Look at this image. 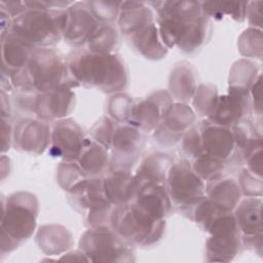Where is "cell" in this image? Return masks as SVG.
<instances>
[{
  "label": "cell",
  "mask_w": 263,
  "mask_h": 263,
  "mask_svg": "<svg viewBox=\"0 0 263 263\" xmlns=\"http://www.w3.org/2000/svg\"><path fill=\"white\" fill-rule=\"evenodd\" d=\"M164 187L172 203L180 210L190 206L205 196V184L197 176L188 159H179L171 165Z\"/></svg>",
  "instance_id": "obj_9"
},
{
  "label": "cell",
  "mask_w": 263,
  "mask_h": 263,
  "mask_svg": "<svg viewBox=\"0 0 263 263\" xmlns=\"http://www.w3.org/2000/svg\"><path fill=\"white\" fill-rule=\"evenodd\" d=\"M173 103L174 100L167 90H155L136 103L128 124L136 126L143 133L153 132L162 122L166 110Z\"/></svg>",
  "instance_id": "obj_14"
},
{
  "label": "cell",
  "mask_w": 263,
  "mask_h": 263,
  "mask_svg": "<svg viewBox=\"0 0 263 263\" xmlns=\"http://www.w3.org/2000/svg\"><path fill=\"white\" fill-rule=\"evenodd\" d=\"M262 1L248 2L246 10V18L253 28L262 29Z\"/></svg>",
  "instance_id": "obj_43"
},
{
  "label": "cell",
  "mask_w": 263,
  "mask_h": 263,
  "mask_svg": "<svg viewBox=\"0 0 263 263\" xmlns=\"http://www.w3.org/2000/svg\"><path fill=\"white\" fill-rule=\"evenodd\" d=\"M174 159L163 152H155L143 159L135 174L140 185L146 183L162 184L165 182L168 170Z\"/></svg>",
  "instance_id": "obj_28"
},
{
  "label": "cell",
  "mask_w": 263,
  "mask_h": 263,
  "mask_svg": "<svg viewBox=\"0 0 263 263\" xmlns=\"http://www.w3.org/2000/svg\"><path fill=\"white\" fill-rule=\"evenodd\" d=\"M250 91L228 87V92L219 96L206 120L212 123L232 127L249 118L251 113Z\"/></svg>",
  "instance_id": "obj_12"
},
{
  "label": "cell",
  "mask_w": 263,
  "mask_h": 263,
  "mask_svg": "<svg viewBox=\"0 0 263 263\" xmlns=\"http://www.w3.org/2000/svg\"><path fill=\"white\" fill-rule=\"evenodd\" d=\"M195 120L196 114L189 105L176 102L166 110L160 124L172 134L183 137L184 133L194 125Z\"/></svg>",
  "instance_id": "obj_29"
},
{
  "label": "cell",
  "mask_w": 263,
  "mask_h": 263,
  "mask_svg": "<svg viewBox=\"0 0 263 263\" xmlns=\"http://www.w3.org/2000/svg\"><path fill=\"white\" fill-rule=\"evenodd\" d=\"M34 49L11 32L1 35L2 74L9 76L24 68Z\"/></svg>",
  "instance_id": "obj_22"
},
{
  "label": "cell",
  "mask_w": 263,
  "mask_h": 263,
  "mask_svg": "<svg viewBox=\"0 0 263 263\" xmlns=\"http://www.w3.org/2000/svg\"><path fill=\"white\" fill-rule=\"evenodd\" d=\"M132 47L148 60H161L167 53V47L163 44L158 28L152 23L128 37Z\"/></svg>",
  "instance_id": "obj_27"
},
{
  "label": "cell",
  "mask_w": 263,
  "mask_h": 263,
  "mask_svg": "<svg viewBox=\"0 0 263 263\" xmlns=\"http://www.w3.org/2000/svg\"><path fill=\"white\" fill-rule=\"evenodd\" d=\"M87 178L89 177L82 171L76 160H64L57 171L58 183L68 192Z\"/></svg>",
  "instance_id": "obj_33"
},
{
  "label": "cell",
  "mask_w": 263,
  "mask_h": 263,
  "mask_svg": "<svg viewBox=\"0 0 263 263\" xmlns=\"http://www.w3.org/2000/svg\"><path fill=\"white\" fill-rule=\"evenodd\" d=\"M133 202L155 220H164L173 204L164 185L156 183L142 185Z\"/></svg>",
  "instance_id": "obj_19"
},
{
  "label": "cell",
  "mask_w": 263,
  "mask_h": 263,
  "mask_svg": "<svg viewBox=\"0 0 263 263\" xmlns=\"http://www.w3.org/2000/svg\"><path fill=\"white\" fill-rule=\"evenodd\" d=\"M181 140H182V144H181L182 150L190 158L194 159L195 157H197L203 152L201 138H200V134L197 126L192 125L189 129H187L184 133Z\"/></svg>",
  "instance_id": "obj_40"
},
{
  "label": "cell",
  "mask_w": 263,
  "mask_h": 263,
  "mask_svg": "<svg viewBox=\"0 0 263 263\" xmlns=\"http://www.w3.org/2000/svg\"><path fill=\"white\" fill-rule=\"evenodd\" d=\"M241 190L236 180L231 177L219 176L208 181L205 196L218 209L232 212L241 198Z\"/></svg>",
  "instance_id": "obj_21"
},
{
  "label": "cell",
  "mask_w": 263,
  "mask_h": 263,
  "mask_svg": "<svg viewBox=\"0 0 263 263\" xmlns=\"http://www.w3.org/2000/svg\"><path fill=\"white\" fill-rule=\"evenodd\" d=\"M262 30L250 27L238 37L237 47L241 55L246 58L262 59Z\"/></svg>",
  "instance_id": "obj_37"
},
{
  "label": "cell",
  "mask_w": 263,
  "mask_h": 263,
  "mask_svg": "<svg viewBox=\"0 0 263 263\" xmlns=\"http://www.w3.org/2000/svg\"><path fill=\"white\" fill-rule=\"evenodd\" d=\"M117 23L120 32L128 38L154 23V12L149 2L122 1Z\"/></svg>",
  "instance_id": "obj_20"
},
{
  "label": "cell",
  "mask_w": 263,
  "mask_h": 263,
  "mask_svg": "<svg viewBox=\"0 0 263 263\" xmlns=\"http://www.w3.org/2000/svg\"><path fill=\"white\" fill-rule=\"evenodd\" d=\"M197 88L195 68L188 62L176 64L168 77V92L173 100L187 104Z\"/></svg>",
  "instance_id": "obj_23"
},
{
  "label": "cell",
  "mask_w": 263,
  "mask_h": 263,
  "mask_svg": "<svg viewBox=\"0 0 263 263\" xmlns=\"http://www.w3.org/2000/svg\"><path fill=\"white\" fill-rule=\"evenodd\" d=\"M218 97V88L216 85L211 83H201L197 85L192 98L195 114L208 118L217 102Z\"/></svg>",
  "instance_id": "obj_34"
},
{
  "label": "cell",
  "mask_w": 263,
  "mask_h": 263,
  "mask_svg": "<svg viewBox=\"0 0 263 263\" xmlns=\"http://www.w3.org/2000/svg\"><path fill=\"white\" fill-rule=\"evenodd\" d=\"M133 245L111 227H90L80 237L79 249L90 262H134Z\"/></svg>",
  "instance_id": "obj_7"
},
{
  "label": "cell",
  "mask_w": 263,
  "mask_h": 263,
  "mask_svg": "<svg viewBox=\"0 0 263 263\" xmlns=\"http://www.w3.org/2000/svg\"><path fill=\"white\" fill-rule=\"evenodd\" d=\"M239 187L241 193L248 196H262V178L255 176L247 168H243L239 176Z\"/></svg>",
  "instance_id": "obj_41"
},
{
  "label": "cell",
  "mask_w": 263,
  "mask_h": 263,
  "mask_svg": "<svg viewBox=\"0 0 263 263\" xmlns=\"http://www.w3.org/2000/svg\"><path fill=\"white\" fill-rule=\"evenodd\" d=\"M260 75L259 68L255 63L247 59L238 60L229 71V86L250 91Z\"/></svg>",
  "instance_id": "obj_31"
},
{
  "label": "cell",
  "mask_w": 263,
  "mask_h": 263,
  "mask_svg": "<svg viewBox=\"0 0 263 263\" xmlns=\"http://www.w3.org/2000/svg\"><path fill=\"white\" fill-rule=\"evenodd\" d=\"M116 126V121H114L108 116H103L91 127V137L93 140H96L97 142L105 146L108 150H110Z\"/></svg>",
  "instance_id": "obj_39"
},
{
  "label": "cell",
  "mask_w": 263,
  "mask_h": 263,
  "mask_svg": "<svg viewBox=\"0 0 263 263\" xmlns=\"http://www.w3.org/2000/svg\"><path fill=\"white\" fill-rule=\"evenodd\" d=\"M136 103L130 97L122 92L114 93L108 104V113L114 121L117 123H128L132 119Z\"/></svg>",
  "instance_id": "obj_35"
},
{
  "label": "cell",
  "mask_w": 263,
  "mask_h": 263,
  "mask_svg": "<svg viewBox=\"0 0 263 263\" xmlns=\"http://www.w3.org/2000/svg\"><path fill=\"white\" fill-rule=\"evenodd\" d=\"M28 9L14 17L11 32L33 48L52 47L63 38L66 9L47 8L43 1H27Z\"/></svg>",
  "instance_id": "obj_4"
},
{
  "label": "cell",
  "mask_w": 263,
  "mask_h": 263,
  "mask_svg": "<svg viewBox=\"0 0 263 263\" xmlns=\"http://www.w3.org/2000/svg\"><path fill=\"white\" fill-rule=\"evenodd\" d=\"M99 24L87 1H74L65 10L63 38L73 46H82L87 43Z\"/></svg>",
  "instance_id": "obj_11"
},
{
  "label": "cell",
  "mask_w": 263,
  "mask_h": 263,
  "mask_svg": "<svg viewBox=\"0 0 263 263\" xmlns=\"http://www.w3.org/2000/svg\"><path fill=\"white\" fill-rule=\"evenodd\" d=\"M149 4L156 10L158 32L167 48L177 46L190 53L209 39L211 18L203 13L199 1H152Z\"/></svg>",
  "instance_id": "obj_1"
},
{
  "label": "cell",
  "mask_w": 263,
  "mask_h": 263,
  "mask_svg": "<svg viewBox=\"0 0 263 263\" xmlns=\"http://www.w3.org/2000/svg\"><path fill=\"white\" fill-rule=\"evenodd\" d=\"M118 33L111 23L100 22L96 31L86 43V49L93 53H114L118 46Z\"/></svg>",
  "instance_id": "obj_30"
},
{
  "label": "cell",
  "mask_w": 263,
  "mask_h": 263,
  "mask_svg": "<svg viewBox=\"0 0 263 263\" xmlns=\"http://www.w3.org/2000/svg\"><path fill=\"white\" fill-rule=\"evenodd\" d=\"M9 79L13 90L41 93L60 85L77 87L71 77L66 59L54 48H35L24 68L10 74L1 75Z\"/></svg>",
  "instance_id": "obj_3"
},
{
  "label": "cell",
  "mask_w": 263,
  "mask_h": 263,
  "mask_svg": "<svg viewBox=\"0 0 263 263\" xmlns=\"http://www.w3.org/2000/svg\"><path fill=\"white\" fill-rule=\"evenodd\" d=\"M197 127L201 138L202 151L227 162L236 149L232 128L212 123L206 119Z\"/></svg>",
  "instance_id": "obj_17"
},
{
  "label": "cell",
  "mask_w": 263,
  "mask_h": 263,
  "mask_svg": "<svg viewBox=\"0 0 263 263\" xmlns=\"http://www.w3.org/2000/svg\"><path fill=\"white\" fill-rule=\"evenodd\" d=\"M211 234L205 245L206 261L229 262L242 247V235L232 212L221 211L205 228Z\"/></svg>",
  "instance_id": "obj_8"
},
{
  "label": "cell",
  "mask_w": 263,
  "mask_h": 263,
  "mask_svg": "<svg viewBox=\"0 0 263 263\" xmlns=\"http://www.w3.org/2000/svg\"><path fill=\"white\" fill-rule=\"evenodd\" d=\"M39 249L47 256L67 252L73 245V236L69 229L59 224H46L39 227L36 234Z\"/></svg>",
  "instance_id": "obj_26"
},
{
  "label": "cell",
  "mask_w": 263,
  "mask_h": 263,
  "mask_svg": "<svg viewBox=\"0 0 263 263\" xmlns=\"http://www.w3.org/2000/svg\"><path fill=\"white\" fill-rule=\"evenodd\" d=\"M262 76L260 75L250 89L251 109L259 117L262 115Z\"/></svg>",
  "instance_id": "obj_44"
},
{
  "label": "cell",
  "mask_w": 263,
  "mask_h": 263,
  "mask_svg": "<svg viewBox=\"0 0 263 263\" xmlns=\"http://www.w3.org/2000/svg\"><path fill=\"white\" fill-rule=\"evenodd\" d=\"M262 204L260 196H248L234 209L233 215L242 236L262 233Z\"/></svg>",
  "instance_id": "obj_25"
},
{
  "label": "cell",
  "mask_w": 263,
  "mask_h": 263,
  "mask_svg": "<svg viewBox=\"0 0 263 263\" xmlns=\"http://www.w3.org/2000/svg\"><path fill=\"white\" fill-rule=\"evenodd\" d=\"M39 202L35 194L17 191L2 198L1 254L10 253L30 238L36 227Z\"/></svg>",
  "instance_id": "obj_5"
},
{
  "label": "cell",
  "mask_w": 263,
  "mask_h": 263,
  "mask_svg": "<svg viewBox=\"0 0 263 263\" xmlns=\"http://www.w3.org/2000/svg\"><path fill=\"white\" fill-rule=\"evenodd\" d=\"M103 187L108 200L114 205H121L134 201L141 185L130 172L109 171L103 178Z\"/></svg>",
  "instance_id": "obj_18"
},
{
  "label": "cell",
  "mask_w": 263,
  "mask_h": 263,
  "mask_svg": "<svg viewBox=\"0 0 263 263\" xmlns=\"http://www.w3.org/2000/svg\"><path fill=\"white\" fill-rule=\"evenodd\" d=\"M110 227L127 242L142 247L152 246L163 235L164 220H155L134 202L115 205Z\"/></svg>",
  "instance_id": "obj_6"
},
{
  "label": "cell",
  "mask_w": 263,
  "mask_h": 263,
  "mask_svg": "<svg viewBox=\"0 0 263 263\" xmlns=\"http://www.w3.org/2000/svg\"><path fill=\"white\" fill-rule=\"evenodd\" d=\"M122 1H87L92 13L103 23H113L118 18Z\"/></svg>",
  "instance_id": "obj_38"
},
{
  "label": "cell",
  "mask_w": 263,
  "mask_h": 263,
  "mask_svg": "<svg viewBox=\"0 0 263 263\" xmlns=\"http://www.w3.org/2000/svg\"><path fill=\"white\" fill-rule=\"evenodd\" d=\"M109 150L96 140L85 138L76 159L79 166L88 177H100L109 171Z\"/></svg>",
  "instance_id": "obj_24"
},
{
  "label": "cell",
  "mask_w": 263,
  "mask_h": 263,
  "mask_svg": "<svg viewBox=\"0 0 263 263\" xmlns=\"http://www.w3.org/2000/svg\"><path fill=\"white\" fill-rule=\"evenodd\" d=\"M262 148L263 144L258 145L250 149L241 156V158L247 163L246 168L260 178H262Z\"/></svg>",
  "instance_id": "obj_42"
},
{
  "label": "cell",
  "mask_w": 263,
  "mask_h": 263,
  "mask_svg": "<svg viewBox=\"0 0 263 263\" xmlns=\"http://www.w3.org/2000/svg\"><path fill=\"white\" fill-rule=\"evenodd\" d=\"M225 164V161L202 152L193 159L191 166L197 176H199L203 181H210L222 176Z\"/></svg>",
  "instance_id": "obj_36"
},
{
  "label": "cell",
  "mask_w": 263,
  "mask_h": 263,
  "mask_svg": "<svg viewBox=\"0 0 263 263\" xmlns=\"http://www.w3.org/2000/svg\"><path fill=\"white\" fill-rule=\"evenodd\" d=\"M13 126L9 122V118L1 117V138H2V152L4 153L12 144Z\"/></svg>",
  "instance_id": "obj_45"
},
{
  "label": "cell",
  "mask_w": 263,
  "mask_h": 263,
  "mask_svg": "<svg viewBox=\"0 0 263 263\" xmlns=\"http://www.w3.org/2000/svg\"><path fill=\"white\" fill-rule=\"evenodd\" d=\"M200 4L203 13L210 18L214 17L216 20H220L223 17V15L227 14L237 22H242L246 20L248 2L204 1L200 2Z\"/></svg>",
  "instance_id": "obj_32"
},
{
  "label": "cell",
  "mask_w": 263,
  "mask_h": 263,
  "mask_svg": "<svg viewBox=\"0 0 263 263\" xmlns=\"http://www.w3.org/2000/svg\"><path fill=\"white\" fill-rule=\"evenodd\" d=\"M59 260H67V261H87L89 262L88 258L85 256V254L79 249L76 251H72L69 253H66L63 255Z\"/></svg>",
  "instance_id": "obj_46"
},
{
  "label": "cell",
  "mask_w": 263,
  "mask_h": 263,
  "mask_svg": "<svg viewBox=\"0 0 263 263\" xmlns=\"http://www.w3.org/2000/svg\"><path fill=\"white\" fill-rule=\"evenodd\" d=\"M144 144L142 130L128 123H117L110 147L109 171L130 172L141 156Z\"/></svg>",
  "instance_id": "obj_10"
},
{
  "label": "cell",
  "mask_w": 263,
  "mask_h": 263,
  "mask_svg": "<svg viewBox=\"0 0 263 263\" xmlns=\"http://www.w3.org/2000/svg\"><path fill=\"white\" fill-rule=\"evenodd\" d=\"M67 68L78 86L98 87L105 93H118L128 81L123 60L117 53L100 54L76 49L66 58Z\"/></svg>",
  "instance_id": "obj_2"
},
{
  "label": "cell",
  "mask_w": 263,
  "mask_h": 263,
  "mask_svg": "<svg viewBox=\"0 0 263 263\" xmlns=\"http://www.w3.org/2000/svg\"><path fill=\"white\" fill-rule=\"evenodd\" d=\"M84 140V133L74 119L57 120L51 129L50 154L64 160H76Z\"/></svg>",
  "instance_id": "obj_13"
},
{
  "label": "cell",
  "mask_w": 263,
  "mask_h": 263,
  "mask_svg": "<svg viewBox=\"0 0 263 263\" xmlns=\"http://www.w3.org/2000/svg\"><path fill=\"white\" fill-rule=\"evenodd\" d=\"M75 93L71 87L60 85L47 91L38 93L35 106V115L43 121H57L74 110Z\"/></svg>",
  "instance_id": "obj_16"
},
{
  "label": "cell",
  "mask_w": 263,
  "mask_h": 263,
  "mask_svg": "<svg viewBox=\"0 0 263 263\" xmlns=\"http://www.w3.org/2000/svg\"><path fill=\"white\" fill-rule=\"evenodd\" d=\"M51 130L46 121L33 118H23L13 126L12 145L15 150L42 154L50 145Z\"/></svg>",
  "instance_id": "obj_15"
}]
</instances>
